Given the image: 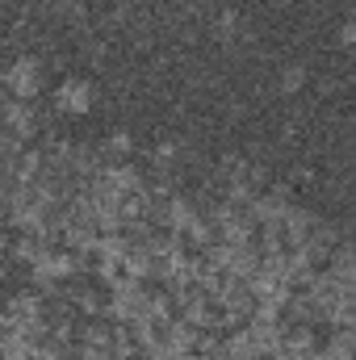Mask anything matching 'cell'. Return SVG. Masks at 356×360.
Returning <instances> with one entry per match:
<instances>
[{"instance_id":"obj_1","label":"cell","mask_w":356,"mask_h":360,"mask_svg":"<svg viewBox=\"0 0 356 360\" xmlns=\"http://www.w3.org/2000/svg\"><path fill=\"white\" fill-rule=\"evenodd\" d=\"M4 84L13 92V101H30L42 92V63L38 59H17L8 72H4Z\"/></svg>"},{"instance_id":"obj_2","label":"cell","mask_w":356,"mask_h":360,"mask_svg":"<svg viewBox=\"0 0 356 360\" xmlns=\"http://www.w3.org/2000/svg\"><path fill=\"white\" fill-rule=\"evenodd\" d=\"M55 105H59V113H68V117H80V113H89L92 105V84L84 76H72V80H63L59 89H55Z\"/></svg>"},{"instance_id":"obj_3","label":"cell","mask_w":356,"mask_h":360,"mask_svg":"<svg viewBox=\"0 0 356 360\" xmlns=\"http://www.w3.org/2000/svg\"><path fill=\"white\" fill-rule=\"evenodd\" d=\"M34 126H38V122H34V109H30L25 101H8V105H4V130H8L13 143H25V139L34 134Z\"/></svg>"},{"instance_id":"obj_4","label":"cell","mask_w":356,"mask_h":360,"mask_svg":"<svg viewBox=\"0 0 356 360\" xmlns=\"http://www.w3.org/2000/svg\"><path fill=\"white\" fill-rule=\"evenodd\" d=\"M105 155H109V160H126V155H130V134H113L109 147H105Z\"/></svg>"},{"instance_id":"obj_5","label":"cell","mask_w":356,"mask_h":360,"mask_svg":"<svg viewBox=\"0 0 356 360\" xmlns=\"http://www.w3.org/2000/svg\"><path fill=\"white\" fill-rule=\"evenodd\" d=\"M306 84V68H285V80H281V89L285 92H298Z\"/></svg>"},{"instance_id":"obj_6","label":"cell","mask_w":356,"mask_h":360,"mask_svg":"<svg viewBox=\"0 0 356 360\" xmlns=\"http://www.w3.org/2000/svg\"><path fill=\"white\" fill-rule=\"evenodd\" d=\"M352 38H356V30H352V21H348V25L340 30V42H344V46H352Z\"/></svg>"}]
</instances>
